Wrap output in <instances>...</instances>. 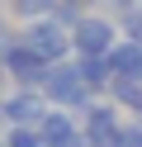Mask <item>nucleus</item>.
<instances>
[{
    "mask_svg": "<svg viewBox=\"0 0 142 147\" xmlns=\"http://www.w3.org/2000/svg\"><path fill=\"white\" fill-rule=\"evenodd\" d=\"M57 5H62V0H9V14L24 19V24H33V19H52Z\"/></svg>",
    "mask_w": 142,
    "mask_h": 147,
    "instance_id": "9",
    "label": "nucleus"
},
{
    "mask_svg": "<svg viewBox=\"0 0 142 147\" xmlns=\"http://www.w3.org/2000/svg\"><path fill=\"white\" fill-rule=\"evenodd\" d=\"M71 43H76V57H109L118 38H114V24H109V19H100V14H85V19H76Z\"/></svg>",
    "mask_w": 142,
    "mask_h": 147,
    "instance_id": "6",
    "label": "nucleus"
},
{
    "mask_svg": "<svg viewBox=\"0 0 142 147\" xmlns=\"http://www.w3.org/2000/svg\"><path fill=\"white\" fill-rule=\"evenodd\" d=\"M137 123H142V114H137Z\"/></svg>",
    "mask_w": 142,
    "mask_h": 147,
    "instance_id": "14",
    "label": "nucleus"
},
{
    "mask_svg": "<svg viewBox=\"0 0 142 147\" xmlns=\"http://www.w3.org/2000/svg\"><path fill=\"white\" fill-rule=\"evenodd\" d=\"M123 33H128L133 43H142V10H133V14H123Z\"/></svg>",
    "mask_w": 142,
    "mask_h": 147,
    "instance_id": "12",
    "label": "nucleus"
},
{
    "mask_svg": "<svg viewBox=\"0 0 142 147\" xmlns=\"http://www.w3.org/2000/svg\"><path fill=\"white\" fill-rule=\"evenodd\" d=\"M109 100H114L118 109H133V114H142V81H118V76H114Z\"/></svg>",
    "mask_w": 142,
    "mask_h": 147,
    "instance_id": "10",
    "label": "nucleus"
},
{
    "mask_svg": "<svg viewBox=\"0 0 142 147\" xmlns=\"http://www.w3.org/2000/svg\"><path fill=\"white\" fill-rule=\"evenodd\" d=\"M118 147H142V123H123V142Z\"/></svg>",
    "mask_w": 142,
    "mask_h": 147,
    "instance_id": "13",
    "label": "nucleus"
},
{
    "mask_svg": "<svg viewBox=\"0 0 142 147\" xmlns=\"http://www.w3.org/2000/svg\"><path fill=\"white\" fill-rule=\"evenodd\" d=\"M38 133H43L47 147H76V142H81V123H76L71 109H52V114L38 123Z\"/></svg>",
    "mask_w": 142,
    "mask_h": 147,
    "instance_id": "7",
    "label": "nucleus"
},
{
    "mask_svg": "<svg viewBox=\"0 0 142 147\" xmlns=\"http://www.w3.org/2000/svg\"><path fill=\"white\" fill-rule=\"evenodd\" d=\"M81 133H85V142H90V147H118V142H123L118 105H100V100H95V105L81 114Z\"/></svg>",
    "mask_w": 142,
    "mask_h": 147,
    "instance_id": "5",
    "label": "nucleus"
},
{
    "mask_svg": "<svg viewBox=\"0 0 142 147\" xmlns=\"http://www.w3.org/2000/svg\"><path fill=\"white\" fill-rule=\"evenodd\" d=\"M109 71H114L118 81H142V43L118 38L114 52H109Z\"/></svg>",
    "mask_w": 142,
    "mask_h": 147,
    "instance_id": "8",
    "label": "nucleus"
},
{
    "mask_svg": "<svg viewBox=\"0 0 142 147\" xmlns=\"http://www.w3.org/2000/svg\"><path fill=\"white\" fill-rule=\"evenodd\" d=\"M43 95L52 100L57 109H90L95 105V90H90V81H85V71L76 67V62H57L52 71H47V81H43Z\"/></svg>",
    "mask_w": 142,
    "mask_h": 147,
    "instance_id": "2",
    "label": "nucleus"
},
{
    "mask_svg": "<svg viewBox=\"0 0 142 147\" xmlns=\"http://www.w3.org/2000/svg\"><path fill=\"white\" fill-rule=\"evenodd\" d=\"M52 109L57 105L43 95V90H9L5 105H0V114H5V123H14V128H38Z\"/></svg>",
    "mask_w": 142,
    "mask_h": 147,
    "instance_id": "4",
    "label": "nucleus"
},
{
    "mask_svg": "<svg viewBox=\"0 0 142 147\" xmlns=\"http://www.w3.org/2000/svg\"><path fill=\"white\" fill-rule=\"evenodd\" d=\"M0 67H5V76L14 81V90H43L47 71H52L19 33H5V43H0Z\"/></svg>",
    "mask_w": 142,
    "mask_h": 147,
    "instance_id": "1",
    "label": "nucleus"
},
{
    "mask_svg": "<svg viewBox=\"0 0 142 147\" xmlns=\"http://www.w3.org/2000/svg\"><path fill=\"white\" fill-rule=\"evenodd\" d=\"M19 38H24L28 48L47 62V67L66 62V52L76 48V43H71V29H66L62 19H33V24H24V29H19Z\"/></svg>",
    "mask_w": 142,
    "mask_h": 147,
    "instance_id": "3",
    "label": "nucleus"
},
{
    "mask_svg": "<svg viewBox=\"0 0 142 147\" xmlns=\"http://www.w3.org/2000/svg\"><path fill=\"white\" fill-rule=\"evenodd\" d=\"M5 147H47V142H43L38 128H14V123H9L5 128Z\"/></svg>",
    "mask_w": 142,
    "mask_h": 147,
    "instance_id": "11",
    "label": "nucleus"
}]
</instances>
